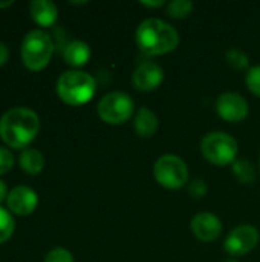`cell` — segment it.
Instances as JSON below:
<instances>
[{"mask_svg": "<svg viewBox=\"0 0 260 262\" xmlns=\"http://www.w3.org/2000/svg\"><path fill=\"white\" fill-rule=\"evenodd\" d=\"M40 129L38 115L25 106H15L6 111L0 118V137L14 149H26Z\"/></svg>", "mask_w": 260, "mask_h": 262, "instance_id": "6da1fadb", "label": "cell"}, {"mask_svg": "<svg viewBox=\"0 0 260 262\" xmlns=\"http://www.w3.org/2000/svg\"><path fill=\"white\" fill-rule=\"evenodd\" d=\"M136 46L147 55H164L173 52L179 45L178 31L161 18H146L135 32Z\"/></svg>", "mask_w": 260, "mask_h": 262, "instance_id": "7a4b0ae2", "label": "cell"}, {"mask_svg": "<svg viewBox=\"0 0 260 262\" xmlns=\"http://www.w3.org/2000/svg\"><path fill=\"white\" fill-rule=\"evenodd\" d=\"M97 91L95 78L84 71H66L57 80L58 97L72 106H81L92 100Z\"/></svg>", "mask_w": 260, "mask_h": 262, "instance_id": "3957f363", "label": "cell"}, {"mask_svg": "<svg viewBox=\"0 0 260 262\" xmlns=\"http://www.w3.org/2000/svg\"><path fill=\"white\" fill-rule=\"evenodd\" d=\"M20 52L23 63L29 69L40 71L49 63L54 54V41L48 32L41 29H32L23 37Z\"/></svg>", "mask_w": 260, "mask_h": 262, "instance_id": "277c9868", "label": "cell"}, {"mask_svg": "<svg viewBox=\"0 0 260 262\" xmlns=\"http://www.w3.org/2000/svg\"><path fill=\"white\" fill-rule=\"evenodd\" d=\"M238 141L227 132H210L201 141V152L204 158L216 166L233 164L238 157Z\"/></svg>", "mask_w": 260, "mask_h": 262, "instance_id": "5b68a950", "label": "cell"}, {"mask_svg": "<svg viewBox=\"0 0 260 262\" xmlns=\"http://www.w3.org/2000/svg\"><path fill=\"white\" fill-rule=\"evenodd\" d=\"M153 175L156 183L169 190H178L188 184V166L181 157L173 154H166L156 160Z\"/></svg>", "mask_w": 260, "mask_h": 262, "instance_id": "8992f818", "label": "cell"}, {"mask_svg": "<svg viewBox=\"0 0 260 262\" xmlns=\"http://www.w3.org/2000/svg\"><path fill=\"white\" fill-rule=\"evenodd\" d=\"M100 118L107 124H123L129 121L135 112V103L126 92H109L97 106Z\"/></svg>", "mask_w": 260, "mask_h": 262, "instance_id": "52a82bcc", "label": "cell"}, {"mask_svg": "<svg viewBox=\"0 0 260 262\" xmlns=\"http://www.w3.org/2000/svg\"><path fill=\"white\" fill-rule=\"evenodd\" d=\"M259 239V230L256 227L248 224L238 226L227 235L224 241V249L231 258L244 256L257 247Z\"/></svg>", "mask_w": 260, "mask_h": 262, "instance_id": "ba28073f", "label": "cell"}, {"mask_svg": "<svg viewBox=\"0 0 260 262\" xmlns=\"http://www.w3.org/2000/svg\"><path fill=\"white\" fill-rule=\"evenodd\" d=\"M218 115L228 123H241L248 117V101L238 92H224L216 101Z\"/></svg>", "mask_w": 260, "mask_h": 262, "instance_id": "9c48e42d", "label": "cell"}, {"mask_svg": "<svg viewBox=\"0 0 260 262\" xmlns=\"http://www.w3.org/2000/svg\"><path fill=\"white\" fill-rule=\"evenodd\" d=\"M164 81V69L156 61H143L132 74V86L141 92L158 89Z\"/></svg>", "mask_w": 260, "mask_h": 262, "instance_id": "30bf717a", "label": "cell"}, {"mask_svg": "<svg viewBox=\"0 0 260 262\" xmlns=\"http://www.w3.org/2000/svg\"><path fill=\"white\" fill-rule=\"evenodd\" d=\"M190 229L195 238H198L199 241L213 243L222 233V223L216 215L210 212H201L193 216Z\"/></svg>", "mask_w": 260, "mask_h": 262, "instance_id": "8fae6325", "label": "cell"}, {"mask_svg": "<svg viewBox=\"0 0 260 262\" xmlns=\"http://www.w3.org/2000/svg\"><path fill=\"white\" fill-rule=\"evenodd\" d=\"M8 207L17 215H29L35 210L38 204V196L35 190L28 186H15L8 193Z\"/></svg>", "mask_w": 260, "mask_h": 262, "instance_id": "7c38bea8", "label": "cell"}, {"mask_svg": "<svg viewBox=\"0 0 260 262\" xmlns=\"http://www.w3.org/2000/svg\"><path fill=\"white\" fill-rule=\"evenodd\" d=\"M29 12L40 26H52L58 18L57 5L51 0H32L29 3Z\"/></svg>", "mask_w": 260, "mask_h": 262, "instance_id": "4fadbf2b", "label": "cell"}, {"mask_svg": "<svg viewBox=\"0 0 260 262\" xmlns=\"http://www.w3.org/2000/svg\"><path fill=\"white\" fill-rule=\"evenodd\" d=\"M159 127V120L156 114L149 107H139L135 114L133 129L141 138H152Z\"/></svg>", "mask_w": 260, "mask_h": 262, "instance_id": "5bb4252c", "label": "cell"}, {"mask_svg": "<svg viewBox=\"0 0 260 262\" xmlns=\"http://www.w3.org/2000/svg\"><path fill=\"white\" fill-rule=\"evenodd\" d=\"M63 57L69 66L74 68L84 66L90 58V46L83 40H72L66 45L63 51Z\"/></svg>", "mask_w": 260, "mask_h": 262, "instance_id": "9a60e30c", "label": "cell"}, {"mask_svg": "<svg viewBox=\"0 0 260 262\" xmlns=\"http://www.w3.org/2000/svg\"><path fill=\"white\" fill-rule=\"evenodd\" d=\"M20 166L29 175H37L44 167V157L34 147H26L20 152Z\"/></svg>", "mask_w": 260, "mask_h": 262, "instance_id": "2e32d148", "label": "cell"}, {"mask_svg": "<svg viewBox=\"0 0 260 262\" xmlns=\"http://www.w3.org/2000/svg\"><path fill=\"white\" fill-rule=\"evenodd\" d=\"M233 175L241 184H253L256 181V167L247 158H239L233 164Z\"/></svg>", "mask_w": 260, "mask_h": 262, "instance_id": "e0dca14e", "label": "cell"}, {"mask_svg": "<svg viewBox=\"0 0 260 262\" xmlns=\"http://www.w3.org/2000/svg\"><path fill=\"white\" fill-rule=\"evenodd\" d=\"M225 60L236 71H245L250 64V57L239 48H230L225 52Z\"/></svg>", "mask_w": 260, "mask_h": 262, "instance_id": "ac0fdd59", "label": "cell"}, {"mask_svg": "<svg viewBox=\"0 0 260 262\" xmlns=\"http://www.w3.org/2000/svg\"><path fill=\"white\" fill-rule=\"evenodd\" d=\"M193 12V2L190 0H172L167 3V15L173 18H185Z\"/></svg>", "mask_w": 260, "mask_h": 262, "instance_id": "d6986e66", "label": "cell"}, {"mask_svg": "<svg viewBox=\"0 0 260 262\" xmlns=\"http://www.w3.org/2000/svg\"><path fill=\"white\" fill-rule=\"evenodd\" d=\"M14 229H15V223L11 212H8L5 207L0 206V243L8 241L12 236Z\"/></svg>", "mask_w": 260, "mask_h": 262, "instance_id": "ffe728a7", "label": "cell"}, {"mask_svg": "<svg viewBox=\"0 0 260 262\" xmlns=\"http://www.w3.org/2000/svg\"><path fill=\"white\" fill-rule=\"evenodd\" d=\"M245 84L250 89V92L260 97V64L248 69L245 75Z\"/></svg>", "mask_w": 260, "mask_h": 262, "instance_id": "44dd1931", "label": "cell"}, {"mask_svg": "<svg viewBox=\"0 0 260 262\" xmlns=\"http://www.w3.org/2000/svg\"><path fill=\"white\" fill-rule=\"evenodd\" d=\"M187 192L192 198L195 200H199V198H204L208 192V187H207V183L201 178H195L193 181H190L187 184Z\"/></svg>", "mask_w": 260, "mask_h": 262, "instance_id": "7402d4cb", "label": "cell"}, {"mask_svg": "<svg viewBox=\"0 0 260 262\" xmlns=\"http://www.w3.org/2000/svg\"><path fill=\"white\" fill-rule=\"evenodd\" d=\"M44 262H74V256L67 249L63 247H54L48 252Z\"/></svg>", "mask_w": 260, "mask_h": 262, "instance_id": "603a6c76", "label": "cell"}, {"mask_svg": "<svg viewBox=\"0 0 260 262\" xmlns=\"http://www.w3.org/2000/svg\"><path fill=\"white\" fill-rule=\"evenodd\" d=\"M14 166V157L12 154L6 149L0 146V175L6 173L8 170H11V167Z\"/></svg>", "mask_w": 260, "mask_h": 262, "instance_id": "cb8c5ba5", "label": "cell"}, {"mask_svg": "<svg viewBox=\"0 0 260 262\" xmlns=\"http://www.w3.org/2000/svg\"><path fill=\"white\" fill-rule=\"evenodd\" d=\"M8 57H9V49L5 43L0 41V66L8 61Z\"/></svg>", "mask_w": 260, "mask_h": 262, "instance_id": "d4e9b609", "label": "cell"}, {"mask_svg": "<svg viewBox=\"0 0 260 262\" xmlns=\"http://www.w3.org/2000/svg\"><path fill=\"white\" fill-rule=\"evenodd\" d=\"M141 5L146 6V8H161V6L164 5V0H155V2H153V0H149V2L143 0Z\"/></svg>", "mask_w": 260, "mask_h": 262, "instance_id": "484cf974", "label": "cell"}, {"mask_svg": "<svg viewBox=\"0 0 260 262\" xmlns=\"http://www.w3.org/2000/svg\"><path fill=\"white\" fill-rule=\"evenodd\" d=\"M5 198H8V192H6V184L5 181L0 180V203L5 201Z\"/></svg>", "mask_w": 260, "mask_h": 262, "instance_id": "4316f807", "label": "cell"}, {"mask_svg": "<svg viewBox=\"0 0 260 262\" xmlns=\"http://www.w3.org/2000/svg\"><path fill=\"white\" fill-rule=\"evenodd\" d=\"M14 3V0H5V2H0V8H6V6H11Z\"/></svg>", "mask_w": 260, "mask_h": 262, "instance_id": "83f0119b", "label": "cell"}, {"mask_svg": "<svg viewBox=\"0 0 260 262\" xmlns=\"http://www.w3.org/2000/svg\"><path fill=\"white\" fill-rule=\"evenodd\" d=\"M87 2H70V5H86Z\"/></svg>", "mask_w": 260, "mask_h": 262, "instance_id": "f1b7e54d", "label": "cell"}, {"mask_svg": "<svg viewBox=\"0 0 260 262\" xmlns=\"http://www.w3.org/2000/svg\"><path fill=\"white\" fill-rule=\"evenodd\" d=\"M224 262H239L236 258H228V259H225Z\"/></svg>", "mask_w": 260, "mask_h": 262, "instance_id": "f546056e", "label": "cell"}, {"mask_svg": "<svg viewBox=\"0 0 260 262\" xmlns=\"http://www.w3.org/2000/svg\"><path fill=\"white\" fill-rule=\"evenodd\" d=\"M259 169H260V157H259Z\"/></svg>", "mask_w": 260, "mask_h": 262, "instance_id": "4dcf8cb0", "label": "cell"}]
</instances>
